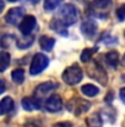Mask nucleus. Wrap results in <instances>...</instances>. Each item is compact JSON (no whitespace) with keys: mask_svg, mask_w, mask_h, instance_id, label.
I'll return each mask as SVG.
<instances>
[{"mask_svg":"<svg viewBox=\"0 0 125 127\" xmlns=\"http://www.w3.org/2000/svg\"><path fill=\"white\" fill-rule=\"evenodd\" d=\"M90 103L82 98H73L68 103V109L74 115L79 116L90 108Z\"/></svg>","mask_w":125,"mask_h":127,"instance_id":"obj_4","label":"nucleus"},{"mask_svg":"<svg viewBox=\"0 0 125 127\" xmlns=\"http://www.w3.org/2000/svg\"><path fill=\"white\" fill-rule=\"evenodd\" d=\"M63 0H44V9L45 10H53L57 8Z\"/></svg>","mask_w":125,"mask_h":127,"instance_id":"obj_23","label":"nucleus"},{"mask_svg":"<svg viewBox=\"0 0 125 127\" xmlns=\"http://www.w3.org/2000/svg\"><path fill=\"white\" fill-rule=\"evenodd\" d=\"M55 40L53 38H50L48 35H42L39 39V44H40L41 49L44 51H51L52 48L54 46Z\"/></svg>","mask_w":125,"mask_h":127,"instance_id":"obj_15","label":"nucleus"},{"mask_svg":"<svg viewBox=\"0 0 125 127\" xmlns=\"http://www.w3.org/2000/svg\"><path fill=\"white\" fill-rule=\"evenodd\" d=\"M34 41V38L31 35H26V38L24 39H20V40H18V42H17V46H18L19 49H28L30 45H32Z\"/></svg>","mask_w":125,"mask_h":127,"instance_id":"obj_20","label":"nucleus"},{"mask_svg":"<svg viewBox=\"0 0 125 127\" xmlns=\"http://www.w3.org/2000/svg\"><path fill=\"white\" fill-rule=\"evenodd\" d=\"M37 26V19L32 14H27L19 22V30L23 35H30L32 30Z\"/></svg>","mask_w":125,"mask_h":127,"instance_id":"obj_5","label":"nucleus"},{"mask_svg":"<svg viewBox=\"0 0 125 127\" xmlns=\"http://www.w3.org/2000/svg\"><path fill=\"white\" fill-rule=\"evenodd\" d=\"M96 52V49L95 48H92V49H89V48H86V49H84V50L82 51V53H81V61L82 62H89L90 60H91V58H92V55L94 54V53Z\"/></svg>","mask_w":125,"mask_h":127,"instance_id":"obj_21","label":"nucleus"},{"mask_svg":"<svg viewBox=\"0 0 125 127\" xmlns=\"http://www.w3.org/2000/svg\"><path fill=\"white\" fill-rule=\"evenodd\" d=\"M49 65V58L43 53H37L32 59L30 65V74L37 75L43 72Z\"/></svg>","mask_w":125,"mask_h":127,"instance_id":"obj_3","label":"nucleus"},{"mask_svg":"<svg viewBox=\"0 0 125 127\" xmlns=\"http://www.w3.org/2000/svg\"><path fill=\"white\" fill-rule=\"evenodd\" d=\"M116 17L120 21L125 20V3H123L116 9Z\"/></svg>","mask_w":125,"mask_h":127,"instance_id":"obj_24","label":"nucleus"},{"mask_svg":"<svg viewBox=\"0 0 125 127\" xmlns=\"http://www.w3.org/2000/svg\"><path fill=\"white\" fill-rule=\"evenodd\" d=\"M29 1L31 2V3H33V4H36V3H38L39 1H40V0H29Z\"/></svg>","mask_w":125,"mask_h":127,"instance_id":"obj_30","label":"nucleus"},{"mask_svg":"<svg viewBox=\"0 0 125 127\" xmlns=\"http://www.w3.org/2000/svg\"><path fill=\"white\" fill-rule=\"evenodd\" d=\"M87 126L89 127H102L103 121L102 117L99 113H93L92 115L87 118Z\"/></svg>","mask_w":125,"mask_h":127,"instance_id":"obj_16","label":"nucleus"},{"mask_svg":"<svg viewBox=\"0 0 125 127\" xmlns=\"http://www.w3.org/2000/svg\"><path fill=\"white\" fill-rule=\"evenodd\" d=\"M13 106H14L13 99H12L10 96L3 97V98L1 99V102H0V116L11 112L12 109H13Z\"/></svg>","mask_w":125,"mask_h":127,"instance_id":"obj_13","label":"nucleus"},{"mask_svg":"<svg viewBox=\"0 0 125 127\" xmlns=\"http://www.w3.org/2000/svg\"><path fill=\"white\" fill-rule=\"evenodd\" d=\"M89 74L91 75V77L95 79L97 82H100L102 85H105L107 82V76L105 71L102 69L101 66H99L97 64H94V67H92L91 72H89Z\"/></svg>","mask_w":125,"mask_h":127,"instance_id":"obj_11","label":"nucleus"},{"mask_svg":"<svg viewBox=\"0 0 125 127\" xmlns=\"http://www.w3.org/2000/svg\"><path fill=\"white\" fill-rule=\"evenodd\" d=\"M59 24L64 27L65 29L70 26H73L78 21V10L73 4L65 3L59 9L57 16L53 18Z\"/></svg>","mask_w":125,"mask_h":127,"instance_id":"obj_1","label":"nucleus"},{"mask_svg":"<svg viewBox=\"0 0 125 127\" xmlns=\"http://www.w3.org/2000/svg\"><path fill=\"white\" fill-rule=\"evenodd\" d=\"M124 35H125V31H124Z\"/></svg>","mask_w":125,"mask_h":127,"instance_id":"obj_33","label":"nucleus"},{"mask_svg":"<svg viewBox=\"0 0 125 127\" xmlns=\"http://www.w3.org/2000/svg\"><path fill=\"white\" fill-rule=\"evenodd\" d=\"M8 1H10V2H17V1H19V0H8Z\"/></svg>","mask_w":125,"mask_h":127,"instance_id":"obj_32","label":"nucleus"},{"mask_svg":"<svg viewBox=\"0 0 125 127\" xmlns=\"http://www.w3.org/2000/svg\"><path fill=\"white\" fill-rule=\"evenodd\" d=\"M62 99L58 94H52L44 103V108L50 113H58L62 109Z\"/></svg>","mask_w":125,"mask_h":127,"instance_id":"obj_7","label":"nucleus"},{"mask_svg":"<svg viewBox=\"0 0 125 127\" xmlns=\"http://www.w3.org/2000/svg\"><path fill=\"white\" fill-rule=\"evenodd\" d=\"M58 87V84L54 82H45L40 84L34 91V97H36L38 101H40L41 97H43L45 94H48L49 92L53 91L54 89Z\"/></svg>","mask_w":125,"mask_h":127,"instance_id":"obj_10","label":"nucleus"},{"mask_svg":"<svg viewBox=\"0 0 125 127\" xmlns=\"http://www.w3.org/2000/svg\"><path fill=\"white\" fill-rule=\"evenodd\" d=\"M21 104L23 108L29 112L40 108V101H38L36 97H24L21 101Z\"/></svg>","mask_w":125,"mask_h":127,"instance_id":"obj_12","label":"nucleus"},{"mask_svg":"<svg viewBox=\"0 0 125 127\" xmlns=\"http://www.w3.org/2000/svg\"><path fill=\"white\" fill-rule=\"evenodd\" d=\"M81 91L84 95L86 96H90V97H94L95 95L99 94L100 90L99 87H96L95 85H92V84H85L81 87Z\"/></svg>","mask_w":125,"mask_h":127,"instance_id":"obj_17","label":"nucleus"},{"mask_svg":"<svg viewBox=\"0 0 125 127\" xmlns=\"http://www.w3.org/2000/svg\"><path fill=\"white\" fill-rule=\"evenodd\" d=\"M11 77H12V81L14 83H17V84H22L24 81V71L22 69H17L14 71H12Z\"/></svg>","mask_w":125,"mask_h":127,"instance_id":"obj_19","label":"nucleus"},{"mask_svg":"<svg viewBox=\"0 0 125 127\" xmlns=\"http://www.w3.org/2000/svg\"><path fill=\"white\" fill-rule=\"evenodd\" d=\"M122 64L125 66V54H124V57H123V59H122Z\"/></svg>","mask_w":125,"mask_h":127,"instance_id":"obj_31","label":"nucleus"},{"mask_svg":"<svg viewBox=\"0 0 125 127\" xmlns=\"http://www.w3.org/2000/svg\"><path fill=\"white\" fill-rule=\"evenodd\" d=\"M24 17V9L21 7H17V8H11L10 10L7 12L6 14V21L7 23L11 24V26H17Z\"/></svg>","mask_w":125,"mask_h":127,"instance_id":"obj_6","label":"nucleus"},{"mask_svg":"<svg viewBox=\"0 0 125 127\" xmlns=\"http://www.w3.org/2000/svg\"><path fill=\"white\" fill-rule=\"evenodd\" d=\"M3 9H4V2L2 0H0V13L3 11Z\"/></svg>","mask_w":125,"mask_h":127,"instance_id":"obj_29","label":"nucleus"},{"mask_svg":"<svg viewBox=\"0 0 125 127\" xmlns=\"http://www.w3.org/2000/svg\"><path fill=\"white\" fill-rule=\"evenodd\" d=\"M52 127H72V124L70 122H61V123L54 124Z\"/></svg>","mask_w":125,"mask_h":127,"instance_id":"obj_26","label":"nucleus"},{"mask_svg":"<svg viewBox=\"0 0 125 127\" xmlns=\"http://www.w3.org/2000/svg\"><path fill=\"white\" fill-rule=\"evenodd\" d=\"M112 6V0H93L91 9L97 17L101 13H105Z\"/></svg>","mask_w":125,"mask_h":127,"instance_id":"obj_8","label":"nucleus"},{"mask_svg":"<svg viewBox=\"0 0 125 127\" xmlns=\"http://www.w3.org/2000/svg\"><path fill=\"white\" fill-rule=\"evenodd\" d=\"M10 64V54L8 52H0V73L4 72Z\"/></svg>","mask_w":125,"mask_h":127,"instance_id":"obj_18","label":"nucleus"},{"mask_svg":"<svg viewBox=\"0 0 125 127\" xmlns=\"http://www.w3.org/2000/svg\"><path fill=\"white\" fill-rule=\"evenodd\" d=\"M81 32L83 33L85 36L87 38H92L96 34L97 31V23L95 22L94 20H91V19H87V20H84L82 23H81Z\"/></svg>","mask_w":125,"mask_h":127,"instance_id":"obj_9","label":"nucleus"},{"mask_svg":"<svg viewBox=\"0 0 125 127\" xmlns=\"http://www.w3.org/2000/svg\"><path fill=\"white\" fill-rule=\"evenodd\" d=\"M12 40H14V35H12V34H4V35H2L1 39H0V45H1L3 49H7L9 45L11 44Z\"/></svg>","mask_w":125,"mask_h":127,"instance_id":"obj_22","label":"nucleus"},{"mask_svg":"<svg viewBox=\"0 0 125 127\" xmlns=\"http://www.w3.org/2000/svg\"><path fill=\"white\" fill-rule=\"evenodd\" d=\"M120 97H121L122 102L125 104V87L121 89V91H120Z\"/></svg>","mask_w":125,"mask_h":127,"instance_id":"obj_27","label":"nucleus"},{"mask_svg":"<svg viewBox=\"0 0 125 127\" xmlns=\"http://www.w3.org/2000/svg\"><path fill=\"white\" fill-rule=\"evenodd\" d=\"M119 60H120V55L116 51H110L105 54V61H106V64L109 66L113 67H117V64H119Z\"/></svg>","mask_w":125,"mask_h":127,"instance_id":"obj_14","label":"nucleus"},{"mask_svg":"<svg viewBox=\"0 0 125 127\" xmlns=\"http://www.w3.org/2000/svg\"><path fill=\"white\" fill-rule=\"evenodd\" d=\"M4 90H6V85H4V82L0 80V95H1L2 93L4 92Z\"/></svg>","mask_w":125,"mask_h":127,"instance_id":"obj_28","label":"nucleus"},{"mask_svg":"<svg viewBox=\"0 0 125 127\" xmlns=\"http://www.w3.org/2000/svg\"><path fill=\"white\" fill-rule=\"evenodd\" d=\"M83 79V72L78 64H73L67 67L62 73V80L69 85L79 84Z\"/></svg>","mask_w":125,"mask_h":127,"instance_id":"obj_2","label":"nucleus"},{"mask_svg":"<svg viewBox=\"0 0 125 127\" xmlns=\"http://www.w3.org/2000/svg\"><path fill=\"white\" fill-rule=\"evenodd\" d=\"M24 127H41V125L37 121H29L24 124Z\"/></svg>","mask_w":125,"mask_h":127,"instance_id":"obj_25","label":"nucleus"}]
</instances>
